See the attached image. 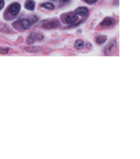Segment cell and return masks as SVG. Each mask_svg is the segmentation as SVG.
I'll use <instances>...</instances> for the list:
<instances>
[{"label":"cell","instance_id":"cell-9","mask_svg":"<svg viewBox=\"0 0 140 159\" xmlns=\"http://www.w3.org/2000/svg\"><path fill=\"white\" fill-rule=\"evenodd\" d=\"M25 8L28 10H33L35 8V2L33 0H27L25 3Z\"/></svg>","mask_w":140,"mask_h":159},{"label":"cell","instance_id":"cell-14","mask_svg":"<svg viewBox=\"0 0 140 159\" xmlns=\"http://www.w3.org/2000/svg\"><path fill=\"white\" fill-rule=\"evenodd\" d=\"M10 51L9 48H0V54H7Z\"/></svg>","mask_w":140,"mask_h":159},{"label":"cell","instance_id":"cell-2","mask_svg":"<svg viewBox=\"0 0 140 159\" xmlns=\"http://www.w3.org/2000/svg\"><path fill=\"white\" fill-rule=\"evenodd\" d=\"M20 9H21V6L19 3H14L13 4L10 6V7L8 8V11L12 15L16 16L19 14V11H20Z\"/></svg>","mask_w":140,"mask_h":159},{"label":"cell","instance_id":"cell-16","mask_svg":"<svg viewBox=\"0 0 140 159\" xmlns=\"http://www.w3.org/2000/svg\"><path fill=\"white\" fill-rule=\"evenodd\" d=\"M86 2H88V3H94L96 2V1H97V0H86Z\"/></svg>","mask_w":140,"mask_h":159},{"label":"cell","instance_id":"cell-11","mask_svg":"<svg viewBox=\"0 0 140 159\" xmlns=\"http://www.w3.org/2000/svg\"><path fill=\"white\" fill-rule=\"evenodd\" d=\"M107 38V36H105V35H100V36L97 37V38H96V42L98 44H103L104 42H106Z\"/></svg>","mask_w":140,"mask_h":159},{"label":"cell","instance_id":"cell-12","mask_svg":"<svg viewBox=\"0 0 140 159\" xmlns=\"http://www.w3.org/2000/svg\"><path fill=\"white\" fill-rule=\"evenodd\" d=\"M75 48L77 49H78V50H81L84 46V42H83V40H77L75 42Z\"/></svg>","mask_w":140,"mask_h":159},{"label":"cell","instance_id":"cell-6","mask_svg":"<svg viewBox=\"0 0 140 159\" xmlns=\"http://www.w3.org/2000/svg\"><path fill=\"white\" fill-rule=\"evenodd\" d=\"M32 25V22L29 19H23L21 21V25L24 29H28Z\"/></svg>","mask_w":140,"mask_h":159},{"label":"cell","instance_id":"cell-7","mask_svg":"<svg viewBox=\"0 0 140 159\" xmlns=\"http://www.w3.org/2000/svg\"><path fill=\"white\" fill-rule=\"evenodd\" d=\"M88 8L85 7L78 8H77L75 10V13L81 16V17H83V16H86L87 14H88Z\"/></svg>","mask_w":140,"mask_h":159},{"label":"cell","instance_id":"cell-10","mask_svg":"<svg viewBox=\"0 0 140 159\" xmlns=\"http://www.w3.org/2000/svg\"><path fill=\"white\" fill-rule=\"evenodd\" d=\"M24 50H26L28 52H38L39 51L41 50L40 47H36V46H29V47H25L24 48Z\"/></svg>","mask_w":140,"mask_h":159},{"label":"cell","instance_id":"cell-15","mask_svg":"<svg viewBox=\"0 0 140 159\" xmlns=\"http://www.w3.org/2000/svg\"><path fill=\"white\" fill-rule=\"evenodd\" d=\"M3 6H4V1L3 0H0V10L3 8Z\"/></svg>","mask_w":140,"mask_h":159},{"label":"cell","instance_id":"cell-3","mask_svg":"<svg viewBox=\"0 0 140 159\" xmlns=\"http://www.w3.org/2000/svg\"><path fill=\"white\" fill-rule=\"evenodd\" d=\"M65 20L68 24H73L78 20V17L74 13H68L66 15Z\"/></svg>","mask_w":140,"mask_h":159},{"label":"cell","instance_id":"cell-4","mask_svg":"<svg viewBox=\"0 0 140 159\" xmlns=\"http://www.w3.org/2000/svg\"><path fill=\"white\" fill-rule=\"evenodd\" d=\"M59 26V21L57 20H54L51 21H49L43 25V27L46 29H54L56 28Z\"/></svg>","mask_w":140,"mask_h":159},{"label":"cell","instance_id":"cell-8","mask_svg":"<svg viewBox=\"0 0 140 159\" xmlns=\"http://www.w3.org/2000/svg\"><path fill=\"white\" fill-rule=\"evenodd\" d=\"M116 48V44L113 42L109 43V45H107V47H106L105 49H104V53L106 54H109L113 52L114 49Z\"/></svg>","mask_w":140,"mask_h":159},{"label":"cell","instance_id":"cell-13","mask_svg":"<svg viewBox=\"0 0 140 159\" xmlns=\"http://www.w3.org/2000/svg\"><path fill=\"white\" fill-rule=\"evenodd\" d=\"M41 6L44 8H46L47 10H52L54 9V6L51 3H43V4L41 5Z\"/></svg>","mask_w":140,"mask_h":159},{"label":"cell","instance_id":"cell-5","mask_svg":"<svg viewBox=\"0 0 140 159\" xmlns=\"http://www.w3.org/2000/svg\"><path fill=\"white\" fill-rule=\"evenodd\" d=\"M115 24V20L111 17H107L102 21L101 25L104 27H109Z\"/></svg>","mask_w":140,"mask_h":159},{"label":"cell","instance_id":"cell-1","mask_svg":"<svg viewBox=\"0 0 140 159\" xmlns=\"http://www.w3.org/2000/svg\"><path fill=\"white\" fill-rule=\"evenodd\" d=\"M43 39V35L39 33H31L27 38V43L28 44H33L36 42H39Z\"/></svg>","mask_w":140,"mask_h":159},{"label":"cell","instance_id":"cell-17","mask_svg":"<svg viewBox=\"0 0 140 159\" xmlns=\"http://www.w3.org/2000/svg\"><path fill=\"white\" fill-rule=\"evenodd\" d=\"M60 1H62V2H66V1H68V0H60Z\"/></svg>","mask_w":140,"mask_h":159}]
</instances>
